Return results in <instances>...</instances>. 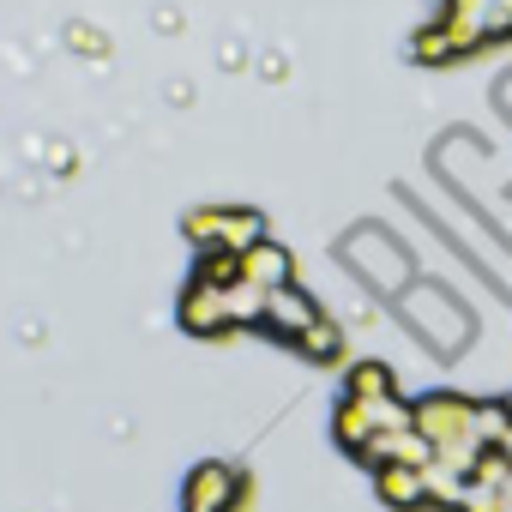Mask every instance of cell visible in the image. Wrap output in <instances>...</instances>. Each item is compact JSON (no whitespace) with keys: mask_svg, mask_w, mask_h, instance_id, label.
<instances>
[{"mask_svg":"<svg viewBox=\"0 0 512 512\" xmlns=\"http://www.w3.org/2000/svg\"><path fill=\"white\" fill-rule=\"evenodd\" d=\"M193 235H199L205 247L247 253L253 241H260V217H253V211H199V217H193Z\"/></svg>","mask_w":512,"mask_h":512,"instance_id":"cell-1","label":"cell"},{"mask_svg":"<svg viewBox=\"0 0 512 512\" xmlns=\"http://www.w3.org/2000/svg\"><path fill=\"white\" fill-rule=\"evenodd\" d=\"M181 314H187V326L193 332H223V326H235L229 320V290H217V284H193V296L181 302Z\"/></svg>","mask_w":512,"mask_h":512,"instance_id":"cell-4","label":"cell"},{"mask_svg":"<svg viewBox=\"0 0 512 512\" xmlns=\"http://www.w3.org/2000/svg\"><path fill=\"white\" fill-rule=\"evenodd\" d=\"M380 494L392 506H422L428 500V470L422 464H386L380 470Z\"/></svg>","mask_w":512,"mask_h":512,"instance_id":"cell-6","label":"cell"},{"mask_svg":"<svg viewBox=\"0 0 512 512\" xmlns=\"http://www.w3.org/2000/svg\"><path fill=\"white\" fill-rule=\"evenodd\" d=\"M296 344H302L308 356H338V326H332V320L320 314L314 326H302V332H296Z\"/></svg>","mask_w":512,"mask_h":512,"instance_id":"cell-7","label":"cell"},{"mask_svg":"<svg viewBox=\"0 0 512 512\" xmlns=\"http://www.w3.org/2000/svg\"><path fill=\"white\" fill-rule=\"evenodd\" d=\"M241 500V476L223 470V464H205L193 482H187V512H229Z\"/></svg>","mask_w":512,"mask_h":512,"instance_id":"cell-2","label":"cell"},{"mask_svg":"<svg viewBox=\"0 0 512 512\" xmlns=\"http://www.w3.org/2000/svg\"><path fill=\"white\" fill-rule=\"evenodd\" d=\"M272 332H284V338H296L302 326H314L320 320V308L296 290V284H278V290H266V314H260Z\"/></svg>","mask_w":512,"mask_h":512,"instance_id":"cell-3","label":"cell"},{"mask_svg":"<svg viewBox=\"0 0 512 512\" xmlns=\"http://www.w3.org/2000/svg\"><path fill=\"white\" fill-rule=\"evenodd\" d=\"M241 278H247V284H260V290L290 284V253L272 247V241H253V247L241 253Z\"/></svg>","mask_w":512,"mask_h":512,"instance_id":"cell-5","label":"cell"},{"mask_svg":"<svg viewBox=\"0 0 512 512\" xmlns=\"http://www.w3.org/2000/svg\"><path fill=\"white\" fill-rule=\"evenodd\" d=\"M386 392H392V374H386V368L362 362V368L350 374V398H386Z\"/></svg>","mask_w":512,"mask_h":512,"instance_id":"cell-8","label":"cell"}]
</instances>
